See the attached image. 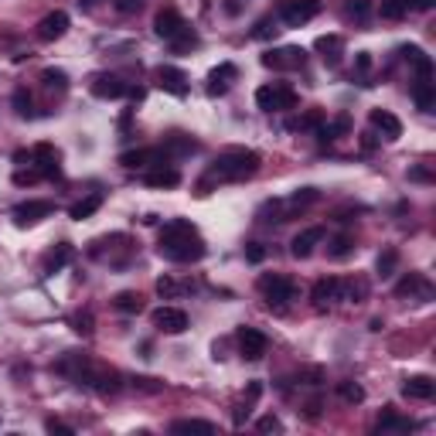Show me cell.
<instances>
[{
	"instance_id": "6da1fadb",
	"label": "cell",
	"mask_w": 436,
	"mask_h": 436,
	"mask_svg": "<svg viewBox=\"0 0 436 436\" xmlns=\"http://www.w3.org/2000/svg\"><path fill=\"white\" fill-rule=\"evenodd\" d=\"M157 253L171 262H198V260H205L208 249H205L198 229H194L187 218H171V222H164V229H161Z\"/></svg>"
},
{
	"instance_id": "7a4b0ae2",
	"label": "cell",
	"mask_w": 436,
	"mask_h": 436,
	"mask_svg": "<svg viewBox=\"0 0 436 436\" xmlns=\"http://www.w3.org/2000/svg\"><path fill=\"white\" fill-rule=\"evenodd\" d=\"M260 171V154L256 150H246V147H229L222 150L211 164H208V174L198 181V194H208V184L215 181H246Z\"/></svg>"
},
{
	"instance_id": "3957f363",
	"label": "cell",
	"mask_w": 436,
	"mask_h": 436,
	"mask_svg": "<svg viewBox=\"0 0 436 436\" xmlns=\"http://www.w3.org/2000/svg\"><path fill=\"white\" fill-rule=\"evenodd\" d=\"M260 293L266 297L269 307H286L297 297V283L283 273H262L260 276Z\"/></svg>"
},
{
	"instance_id": "277c9868",
	"label": "cell",
	"mask_w": 436,
	"mask_h": 436,
	"mask_svg": "<svg viewBox=\"0 0 436 436\" xmlns=\"http://www.w3.org/2000/svg\"><path fill=\"white\" fill-rule=\"evenodd\" d=\"M256 106H260L262 113H283V109H293V106H297V89L286 86V82L260 86L256 89Z\"/></svg>"
},
{
	"instance_id": "5b68a950",
	"label": "cell",
	"mask_w": 436,
	"mask_h": 436,
	"mask_svg": "<svg viewBox=\"0 0 436 436\" xmlns=\"http://www.w3.org/2000/svg\"><path fill=\"white\" fill-rule=\"evenodd\" d=\"M303 62H307V51L303 48H273V51H266L262 55V65L266 69H273V72H290V69H303Z\"/></svg>"
},
{
	"instance_id": "8992f818",
	"label": "cell",
	"mask_w": 436,
	"mask_h": 436,
	"mask_svg": "<svg viewBox=\"0 0 436 436\" xmlns=\"http://www.w3.org/2000/svg\"><path fill=\"white\" fill-rule=\"evenodd\" d=\"M171 157L164 154V147H140V150H126V154H119V164L126 168V171H140V168H161V164H168Z\"/></svg>"
},
{
	"instance_id": "52a82bcc",
	"label": "cell",
	"mask_w": 436,
	"mask_h": 436,
	"mask_svg": "<svg viewBox=\"0 0 436 436\" xmlns=\"http://www.w3.org/2000/svg\"><path fill=\"white\" fill-rule=\"evenodd\" d=\"M317 14H321V0H279V17L290 27H300Z\"/></svg>"
},
{
	"instance_id": "ba28073f",
	"label": "cell",
	"mask_w": 436,
	"mask_h": 436,
	"mask_svg": "<svg viewBox=\"0 0 436 436\" xmlns=\"http://www.w3.org/2000/svg\"><path fill=\"white\" fill-rule=\"evenodd\" d=\"M236 341H239V354L246 358V361H260L266 348H269V341H266V334L256 331V328H239L236 331Z\"/></svg>"
},
{
	"instance_id": "9c48e42d",
	"label": "cell",
	"mask_w": 436,
	"mask_h": 436,
	"mask_svg": "<svg viewBox=\"0 0 436 436\" xmlns=\"http://www.w3.org/2000/svg\"><path fill=\"white\" fill-rule=\"evenodd\" d=\"M154 328L164 334H184L187 331V314L181 307H157L154 310Z\"/></svg>"
},
{
	"instance_id": "30bf717a",
	"label": "cell",
	"mask_w": 436,
	"mask_h": 436,
	"mask_svg": "<svg viewBox=\"0 0 436 436\" xmlns=\"http://www.w3.org/2000/svg\"><path fill=\"white\" fill-rule=\"evenodd\" d=\"M184 27H187V21L181 17V10H177V7H161V10H157V17H154V31H157L164 41L177 38Z\"/></svg>"
},
{
	"instance_id": "8fae6325",
	"label": "cell",
	"mask_w": 436,
	"mask_h": 436,
	"mask_svg": "<svg viewBox=\"0 0 436 436\" xmlns=\"http://www.w3.org/2000/svg\"><path fill=\"white\" fill-rule=\"evenodd\" d=\"M92 95L95 99H123L130 86L119 79V76H109V72H99V76H92Z\"/></svg>"
},
{
	"instance_id": "7c38bea8",
	"label": "cell",
	"mask_w": 436,
	"mask_h": 436,
	"mask_svg": "<svg viewBox=\"0 0 436 436\" xmlns=\"http://www.w3.org/2000/svg\"><path fill=\"white\" fill-rule=\"evenodd\" d=\"M58 161H62V154L51 147V144H34V150H31V164L41 171V177H58Z\"/></svg>"
},
{
	"instance_id": "4fadbf2b",
	"label": "cell",
	"mask_w": 436,
	"mask_h": 436,
	"mask_svg": "<svg viewBox=\"0 0 436 436\" xmlns=\"http://www.w3.org/2000/svg\"><path fill=\"white\" fill-rule=\"evenodd\" d=\"M310 297H314L317 307H328L331 300H345V279H338V276H324V279L314 283Z\"/></svg>"
},
{
	"instance_id": "5bb4252c",
	"label": "cell",
	"mask_w": 436,
	"mask_h": 436,
	"mask_svg": "<svg viewBox=\"0 0 436 436\" xmlns=\"http://www.w3.org/2000/svg\"><path fill=\"white\" fill-rule=\"evenodd\" d=\"M154 79H157V86L164 89V92H171V95H187V89H191L187 76L181 69H174V65H161L154 72Z\"/></svg>"
},
{
	"instance_id": "9a60e30c",
	"label": "cell",
	"mask_w": 436,
	"mask_h": 436,
	"mask_svg": "<svg viewBox=\"0 0 436 436\" xmlns=\"http://www.w3.org/2000/svg\"><path fill=\"white\" fill-rule=\"evenodd\" d=\"M65 31H69V14L65 10H51L38 24V38L41 41H58V38H65Z\"/></svg>"
},
{
	"instance_id": "2e32d148",
	"label": "cell",
	"mask_w": 436,
	"mask_h": 436,
	"mask_svg": "<svg viewBox=\"0 0 436 436\" xmlns=\"http://www.w3.org/2000/svg\"><path fill=\"white\" fill-rule=\"evenodd\" d=\"M51 211H55L51 201H24V205L14 208V222H17V225H38V222L48 218Z\"/></svg>"
},
{
	"instance_id": "e0dca14e",
	"label": "cell",
	"mask_w": 436,
	"mask_h": 436,
	"mask_svg": "<svg viewBox=\"0 0 436 436\" xmlns=\"http://www.w3.org/2000/svg\"><path fill=\"white\" fill-rule=\"evenodd\" d=\"M402 395H406V399L426 402V399L436 395V382L430 375H409V378H402Z\"/></svg>"
},
{
	"instance_id": "ac0fdd59",
	"label": "cell",
	"mask_w": 436,
	"mask_h": 436,
	"mask_svg": "<svg viewBox=\"0 0 436 436\" xmlns=\"http://www.w3.org/2000/svg\"><path fill=\"white\" fill-rule=\"evenodd\" d=\"M76 260V246H69V242H58L51 253H45V260H41V273L45 276H55L58 269H65L69 262Z\"/></svg>"
},
{
	"instance_id": "d6986e66",
	"label": "cell",
	"mask_w": 436,
	"mask_h": 436,
	"mask_svg": "<svg viewBox=\"0 0 436 436\" xmlns=\"http://www.w3.org/2000/svg\"><path fill=\"white\" fill-rule=\"evenodd\" d=\"M321 239H324V229H321V225H310V229H303L300 236H293V242H290V253H293L297 260H307Z\"/></svg>"
},
{
	"instance_id": "ffe728a7",
	"label": "cell",
	"mask_w": 436,
	"mask_h": 436,
	"mask_svg": "<svg viewBox=\"0 0 436 436\" xmlns=\"http://www.w3.org/2000/svg\"><path fill=\"white\" fill-rule=\"evenodd\" d=\"M433 290H430V283H426V276L423 273H409V276H402L399 283H395V297H420V300H426Z\"/></svg>"
},
{
	"instance_id": "44dd1931",
	"label": "cell",
	"mask_w": 436,
	"mask_h": 436,
	"mask_svg": "<svg viewBox=\"0 0 436 436\" xmlns=\"http://www.w3.org/2000/svg\"><path fill=\"white\" fill-rule=\"evenodd\" d=\"M236 76H239V69L232 62H222L218 69H211V76H208V95H225Z\"/></svg>"
},
{
	"instance_id": "7402d4cb",
	"label": "cell",
	"mask_w": 436,
	"mask_h": 436,
	"mask_svg": "<svg viewBox=\"0 0 436 436\" xmlns=\"http://www.w3.org/2000/svg\"><path fill=\"white\" fill-rule=\"evenodd\" d=\"M399 55H402V58H406V62L420 72V79H430V76H433V58H430L420 45H402V48H399Z\"/></svg>"
},
{
	"instance_id": "603a6c76",
	"label": "cell",
	"mask_w": 436,
	"mask_h": 436,
	"mask_svg": "<svg viewBox=\"0 0 436 436\" xmlns=\"http://www.w3.org/2000/svg\"><path fill=\"white\" fill-rule=\"evenodd\" d=\"M371 126L385 133V140H399L402 137V123L399 116H392L389 109H371Z\"/></svg>"
},
{
	"instance_id": "cb8c5ba5",
	"label": "cell",
	"mask_w": 436,
	"mask_h": 436,
	"mask_svg": "<svg viewBox=\"0 0 436 436\" xmlns=\"http://www.w3.org/2000/svg\"><path fill=\"white\" fill-rule=\"evenodd\" d=\"M351 130V116L348 113H341V116H334L331 123L324 119L321 123V130H317V140H324V144H331V140H338V137H345Z\"/></svg>"
},
{
	"instance_id": "d4e9b609",
	"label": "cell",
	"mask_w": 436,
	"mask_h": 436,
	"mask_svg": "<svg viewBox=\"0 0 436 436\" xmlns=\"http://www.w3.org/2000/svg\"><path fill=\"white\" fill-rule=\"evenodd\" d=\"M413 102L423 109V113H433L436 109V82L433 79H420L413 86Z\"/></svg>"
},
{
	"instance_id": "484cf974",
	"label": "cell",
	"mask_w": 436,
	"mask_h": 436,
	"mask_svg": "<svg viewBox=\"0 0 436 436\" xmlns=\"http://www.w3.org/2000/svg\"><path fill=\"white\" fill-rule=\"evenodd\" d=\"M317 51H321V55H324V62L334 69V65L341 62V51H345L341 34H324V38H317Z\"/></svg>"
},
{
	"instance_id": "4316f807",
	"label": "cell",
	"mask_w": 436,
	"mask_h": 436,
	"mask_svg": "<svg viewBox=\"0 0 436 436\" xmlns=\"http://www.w3.org/2000/svg\"><path fill=\"white\" fill-rule=\"evenodd\" d=\"M144 181H147L150 187H177V184H181V171H177V168H168V164H161L157 171H150Z\"/></svg>"
},
{
	"instance_id": "83f0119b",
	"label": "cell",
	"mask_w": 436,
	"mask_h": 436,
	"mask_svg": "<svg viewBox=\"0 0 436 436\" xmlns=\"http://www.w3.org/2000/svg\"><path fill=\"white\" fill-rule=\"evenodd\" d=\"M102 201H106V198H102L99 191H95V194H89V198H82L79 205H72V208H69V218H76V222H82V218H92V215L102 208Z\"/></svg>"
},
{
	"instance_id": "f1b7e54d",
	"label": "cell",
	"mask_w": 436,
	"mask_h": 436,
	"mask_svg": "<svg viewBox=\"0 0 436 436\" xmlns=\"http://www.w3.org/2000/svg\"><path fill=\"white\" fill-rule=\"evenodd\" d=\"M194 150H198V144L191 137H184V133H171L164 140V154L168 157H184V154H194Z\"/></svg>"
},
{
	"instance_id": "f546056e",
	"label": "cell",
	"mask_w": 436,
	"mask_h": 436,
	"mask_svg": "<svg viewBox=\"0 0 436 436\" xmlns=\"http://www.w3.org/2000/svg\"><path fill=\"white\" fill-rule=\"evenodd\" d=\"M395 269H399V249L385 246V249L378 253V260H375V273H378L382 279H389V276H392Z\"/></svg>"
},
{
	"instance_id": "4dcf8cb0",
	"label": "cell",
	"mask_w": 436,
	"mask_h": 436,
	"mask_svg": "<svg viewBox=\"0 0 436 436\" xmlns=\"http://www.w3.org/2000/svg\"><path fill=\"white\" fill-rule=\"evenodd\" d=\"M218 426L208 423V420H174L171 423V433H215Z\"/></svg>"
},
{
	"instance_id": "1f68e13d",
	"label": "cell",
	"mask_w": 436,
	"mask_h": 436,
	"mask_svg": "<svg viewBox=\"0 0 436 436\" xmlns=\"http://www.w3.org/2000/svg\"><path fill=\"white\" fill-rule=\"evenodd\" d=\"M113 307H116L119 314H140V310H144V300H140V293H133V290H123V293H116Z\"/></svg>"
},
{
	"instance_id": "d6a6232c",
	"label": "cell",
	"mask_w": 436,
	"mask_h": 436,
	"mask_svg": "<svg viewBox=\"0 0 436 436\" xmlns=\"http://www.w3.org/2000/svg\"><path fill=\"white\" fill-rule=\"evenodd\" d=\"M378 430H399V433H409V430H416V423H413V420L395 416L392 409H385V413L378 416Z\"/></svg>"
},
{
	"instance_id": "836d02e7",
	"label": "cell",
	"mask_w": 436,
	"mask_h": 436,
	"mask_svg": "<svg viewBox=\"0 0 436 436\" xmlns=\"http://www.w3.org/2000/svg\"><path fill=\"white\" fill-rule=\"evenodd\" d=\"M184 290H194V286H191V283H177L174 276H161V279H157V293H161L164 300H177Z\"/></svg>"
},
{
	"instance_id": "e575fe53",
	"label": "cell",
	"mask_w": 436,
	"mask_h": 436,
	"mask_svg": "<svg viewBox=\"0 0 436 436\" xmlns=\"http://www.w3.org/2000/svg\"><path fill=\"white\" fill-rule=\"evenodd\" d=\"M351 253H354V236L345 232V236H334V239H331V249H328L331 260H348Z\"/></svg>"
},
{
	"instance_id": "d590c367",
	"label": "cell",
	"mask_w": 436,
	"mask_h": 436,
	"mask_svg": "<svg viewBox=\"0 0 436 436\" xmlns=\"http://www.w3.org/2000/svg\"><path fill=\"white\" fill-rule=\"evenodd\" d=\"M321 123H324V113H321V109H307L297 123H290V130H310V133H317Z\"/></svg>"
},
{
	"instance_id": "8d00e7d4",
	"label": "cell",
	"mask_w": 436,
	"mask_h": 436,
	"mask_svg": "<svg viewBox=\"0 0 436 436\" xmlns=\"http://www.w3.org/2000/svg\"><path fill=\"white\" fill-rule=\"evenodd\" d=\"M317 198H321V191H317V187H297V191L290 194V201H286V205L297 211V208H307V205H314Z\"/></svg>"
},
{
	"instance_id": "74e56055",
	"label": "cell",
	"mask_w": 436,
	"mask_h": 436,
	"mask_svg": "<svg viewBox=\"0 0 436 436\" xmlns=\"http://www.w3.org/2000/svg\"><path fill=\"white\" fill-rule=\"evenodd\" d=\"M345 14H348L351 21L365 24L371 17V0H345Z\"/></svg>"
},
{
	"instance_id": "f35d334b",
	"label": "cell",
	"mask_w": 436,
	"mask_h": 436,
	"mask_svg": "<svg viewBox=\"0 0 436 436\" xmlns=\"http://www.w3.org/2000/svg\"><path fill=\"white\" fill-rule=\"evenodd\" d=\"M382 17L385 21H399V17H406L409 14V0H382Z\"/></svg>"
},
{
	"instance_id": "ab89813d",
	"label": "cell",
	"mask_w": 436,
	"mask_h": 436,
	"mask_svg": "<svg viewBox=\"0 0 436 436\" xmlns=\"http://www.w3.org/2000/svg\"><path fill=\"white\" fill-rule=\"evenodd\" d=\"M338 395H341L348 406H358V402H365V389H361L358 382H338Z\"/></svg>"
},
{
	"instance_id": "60d3db41",
	"label": "cell",
	"mask_w": 436,
	"mask_h": 436,
	"mask_svg": "<svg viewBox=\"0 0 436 436\" xmlns=\"http://www.w3.org/2000/svg\"><path fill=\"white\" fill-rule=\"evenodd\" d=\"M41 82H45L48 89H58V92H65V89H69V76H65L62 69H45V72H41Z\"/></svg>"
},
{
	"instance_id": "b9f144b4",
	"label": "cell",
	"mask_w": 436,
	"mask_h": 436,
	"mask_svg": "<svg viewBox=\"0 0 436 436\" xmlns=\"http://www.w3.org/2000/svg\"><path fill=\"white\" fill-rule=\"evenodd\" d=\"M171 45H174V51H187V48H194V45H198V34H194L191 27H184L177 38H171Z\"/></svg>"
},
{
	"instance_id": "7bdbcfd3",
	"label": "cell",
	"mask_w": 436,
	"mask_h": 436,
	"mask_svg": "<svg viewBox=\"0 0 436 436\" xmlns=\"http://www.w3.org/2000/svg\"><path fill=\"white\" fill-rule=\"evenodd\" d=\"M72 331H76V334H82V338L92 334V314H89V310H82V314H76V317H72Z\"/></svg>"
},
{
	"instance_id": "ee69618b",
	"label": "cell",
	"mask_w": 436,
	"mask_h": 436,
	"mask_svg": "<svg viewBox=\"0 0 436 436\" xmlns=\"http://www.w3.org/2000/svg\"><path fill=\"white\" fill-rule=\"evenodd\" d=\"M14 109H17V116H31V95H27V89H17L14 92Z\"/></svg>"
},
{
	"instance_id": "f6af8a7d",
	"label": "cell",
	"mask_w": 436,
	"mask_h": 436,
	"mask_svg": "<svg viewBox=\"0 0 436 436\" xmlns=\"http://www.w3.org/2000/svg\"><path fill=\"white\" fill-rule=\"evenodd\" d=\"M38 181H41V171H38V168H27V171H17V174H14V184H21V187H24V184H38Z\"/></svg>"
},
{
	"instance_id": "bcb514c9",
	"label": "cell",
	"mask_w": 436,
	"mask_h": 436,
	"mask_svg": "<svg viewBox=\"0 0 436 436\" xmlns=\"http://www.w3.org/2000/svg\"><path fill=\"white\" fill-rule=\"evenodd\" d=\"M354 69H358L361 86H365V76H368V69H371V55H368V51H358V55H354Z\"/></svg>"
},
{
	"instance_id": "7dc6e473",
	"label": "cell",
	"mask_w": 436,
	"mask_h": 436,
	"mask_svg": "<svg viewBox=\"0 0 436 436\" xmlns=\"http://www.w3.org/2000/svg\"><path fill=\"white\" fill-rule=\"evenodd\" d=\"M276 34V24H273V17H262L260 24L253 27V38H273Z\"/></svg>"
},
{
	"instance_id": "c3c4849f",
	"label": "cell",
	"mask_w": 436,
	"mask_h": 436,
	"mask_svg": "<svg viewBox=\"0 0 436 436\" xmlns=\"http://www.w3.org/2000/svg\"><path fill=\"white\" fill-rule=\"evenodd\" d=\"M45 430H48V433H58V436H76V430H72L69 423H62V420H48Z\"/></svg>"
},
{
	"instance_id": "681fc988",
	"label": "cell",
	"mask_w": 436,
	"mask_h": 436,
	"mask_svg": "<svg viewBox=\"0 0 436 436\" xmlns=\"http://www.w3.org/2000/svg\"><path fill=\"white\" fill-rule=\"evenodd\" d=\"M279 426H283V423H279V420H276L273 413H269V416H262L260 423H256V430H260V433H276Z\"/></svg>"
},
{
	"instance_id": "f907efd6",
	"label": "cell",
	"mask_w": 436,
	"mask_h": 436,
	"mask_svg": "<svg viewBox=\"0 0 436 436\" xmlns=\"http://www.w3.org/2000/svg\"><path fill=\"white\" fill-rule=\"evenodd\" d=\"M133 389H144V392H161L164 385L157 378H133Z\"/></svg>"
},
{
	"instance_id": "816d5d0a",
	"label": "cell",
	"mask_w": 436,
	"mask_h": 436,
	"mask_svg": "<svg viewBox=\"0 0 436 436\" xmlns=\"http://www.w3.org/2000/svg\"><path fill=\"white\" fill-rule=\"evenodd\" d=\"M246 260H249V262H262V260H266V249H262L260 242H249V246H246Z\"/></svg>"
},
{
	"instance_id": "f5cc1de1",
	"label": "cell",
	"mask_w": 436,
	"mask_h": 436,
	"mask_svg": "<svg viewBox=\"0 0 436 436\" xmlns=\"http://www.w3.org/2000/svg\"><path fill=\"white\" fill-rule=\"evenodd\" d=\"M409 181H420V184H430V181H433V174H430L426 168H413V171H409Z\"/></svg>"
},
{
	"instance_id": "db71d44e",
	"label": "cell",
	"mask_w": 436,
	"mask_h": 436,
	"mask_svg": "<svg viewBox=\"0 0 436 436\" xmlns=\"http://www.w3.org/2000/svg\"><path fill=\"white\" fill-rule=\"evenodd\" d=\"M116 10L119 14H133V10H140V0H116Z\"/></svg>"
},
{
	"instance_id": "11a10c76",
	"label": "cell",
	"mask_w": 436,
	"mask_h": 436,
	"mask_svg": "<svg viewBox=\"0 0 436 436\" xmlns=\"http://www.w3.org/2000/svg\"><path fill=\"white\" fill-rule=\"evenodd\" d=\"M436 0H409V10H433Z\"/></svg>"
},
{
	"instance_id": "9f6ffc18",
	"label": "cell",
	"mask_w": 436,
	"mask_h": 436,
	"mask_svg": "<svg viewBox=\"0 0 436 436\" xmlns=\"http://www.w3.org/2000/svg\"><path fill=\"white\" fill-rule=\"evenodd\" d=\"M361 147H365V150H371V147H375V133H365V140H361Z\"/></svg>"
},
{
	"instance_id": "6f0895ef",
	"label": "cell",
	"mask_w": 436,
	"mask_h": 436,
	"mask_svg": "<svg viewBox=\"0 0 436 436\" xmlns=\"http://www.w3.org/2000/svg\"><path fill=\"white\" fill-rule=\"evenodd\" d=\"M225 10H229V14H239V10H242V3H239V0H229V3H225Z\"/></svg>"
}]
</instances>
